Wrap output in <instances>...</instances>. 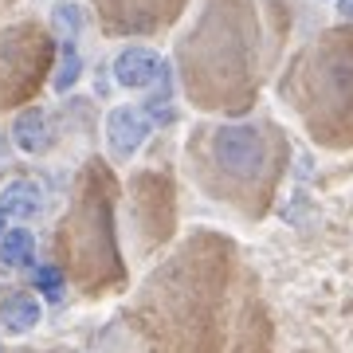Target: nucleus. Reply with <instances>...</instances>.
Instances as JSON below:
<instances>
[{
  "label": "nucleus",
  "instance_id": "f257e3e1",
  "mask_svg": "<svg viewBox=\"0 0 353 353\" xmlns=\"http://www.w3.org/2000/svg\"><path fill=\"white\" fill-rule=\"evenodd\" d=\"M252 4L208 0L201 24L181 48L185 83L196 106H240L252 87Z\"/></svg>",
  "mask_w": 353,
  "mask_h": 353
},
{
  "label": "nucleus",
  "instance_id": "20e7f679",
  "mask_svg": "<svg viewBox=\"0 0 353 353\" xmlns=\"http://www.w3.org/2000/svg\"><path fill=\"white\" fill-rule=\"evenodd\" d=\"M150 134H153V122L141 110H134V106H114L106 114V145H110V153L118 161L134 157Z\"/></svg>",
  "mask_w": 353,
  "mask_h": 353
},
{
  "label": "nucleus",
  "instance_id": "7ed1b4c3",
  "mask_svg": "<svg viewBox=\"0 0 353 353\" xmlns=\"http://www.w3.org/2000/svg\"><path fill=\"white\" fill-rule=\"evenodd\" d=\"M290 83H299L294 106H303L318 138L326 141L330 126H338L353 114V36L350 32L326 36L294 67Z\"/></svg>",
  "mask_w": 353,
  "mask_h": 353
},
{
  "label": "nucleus",
  "instance_id": "39448f33",
  "mask_svg": "<svg viewBox=\"0 0 353 353\" xmlns=\"http://www.w3.org/2000/svg\"><path fill=\"white\" fill-rule=\"evenodd\" d=\"M165 71H169V63L150 48H126V51H118V59H114V79L130 90L157 87L165 79Z\"/></svg>",
  "mask_w": 353,
  "mask_h": 353
},
{
  "label": "nucleus",
  "instance_id": "423d86ee",
  "mask_svg": "<svg viewBox=\"0 0 353 353\" xmlns=\"http://www.w3.org/2000/svg\"><path fill=\"white\" fill-rule=\"evenodd\" d=\"M0 326L8 334H28V330L39 326V303L28 294V290H12L0 299Z\"/></svg>",
  "mask_w": 353,
  "mask_h": 353
},
{
  "label": "nucleus",
  "instance_id": "1a4fd4ad",
  "mask_svg": "<svg viewBox=\"0 0 353 353\" xmlns=\"http://www.w3.org/2000/svg\"><path fill=\"white\" fill-rule=\"evenodd\" d=\"M32 252H36V236L28 228H8L0 236V263L24 267V263H32Z\"/></svg>",
  "mask_w": 353,
  "mask_h": 353
},
{
  "label": "nucleus",
  "instance_id": "9b49d317",
  "mask_svg": "<svg viewBox=\"0 0 353 353\" xmlns=\"http://www.w3.org/2000/svg\"><path fill=\"white\" fill-rule=\"evenodd\" d=\"M51 20H55V28H59L67 39H75L79 32H83V8H79V4H55Z\"/></svg>",
  "mask_w": 353,
  "mask_h": 353
},
{
  "label": "nucleus",
  "instance_id": "f03ea898",
  "mask_svg": "<svg viewBox=\"0 0 353 353\" xmlns=\"http://www.w3.org/2000/svg\"><path fill=\"white\" fill-rule=\"evenodd\" d=\"M204 141L201 181L224 201H240L248 192H263L275 181V130L255 122H232V126L208 130Z\"/></svg>",
  "mask_w": 353,
  "mask_h": 353
},
{
  "label": "nucleus",
  "instance_id": "9d476101",
  "mask_svg": "<svg viewBox=\"0 0 353 353\" xmlns=\"http://www.w3.org/2000/svg\"><path fill=\"white\" fill-rule=\"evenodd\" d=\"M79 75H83V59H79V48L75 39H63V55H59V67H55V79H51V87L59 90H71L79 83Z\"/></svg>",
  "mask_w": 353,
  "mask_h": 353
},
{
  "label": "nucleus",
  "instance_id": "0eeeda50",
  "mask_svg": "<svg viewBox=\"0 0 353 353\" xmlns=\"http://www.w3.org/2000/svg\"><path fill=\"white\" fill-rule=\"evenodd\" d=\"M0 208H4V216L32 220V216L43 208V189H39L36 181L20 176V181H12V185H4V192H0Z\"/></svg>",
  "mask_w": 353,
  "mask_h": 353
},
{
  "label": "nucleus",
  "instance_id": "f8f14e48",
  "mask_svg": "<svg viewBox=\"0 0 353 353\" xmlns=\"http://www.w3.org/2000/svg\"><path fill=\"white\" fill-rule=\"evenodd\" d=\"M36 283H39V290H43V294H48L51 303H59V299H63V271H59V267H39L36 271Z\"/></svg>",
  "mask_w": 353,
  "mask_h": 353
},
{
  "label": "nucleus",
  "instance_id": "6e6552de",
  "mask_svg": "<svg viewBox=\"0 0 353 353\" xmlns=\"http://www.w3.org/2000/svg\"><path fill=\"white\" fill-rule=\"evenodd\" d=\"M12 141L20 153H43L48 150V118L43 110H24L12 122Z\"/></svg>",
  "mask_w": 353,
  "mask_h": 353
},
{
  "label": "nucleus",
  "instance_id": "4468645a",
  "mask_svg": "<svg viewBox=\"0 0 353 353\" xmlns=\"http://www.w3.org/2000/svg\"><path fill=\"white\" fill-rule=\"evenodd\" d=\"M8 232V216H4V208H0V236Z\"/></svg>",
  "mask_w": 353,
  "mask_h": 353
},
{
  "label": "nucleus",
  "instance_id": "ddd939ff",
  "mask_svg": "<svg viewBox=\"0 0 353 353\" xmlns=\"http://www.w3.org/2000/svg\"><path fill=\"white\" fill-rule=\"evenodd\" d=\"M338 12L345 16V20H353V0H338Z\"/></svg>",
  "mask_w": 353,
  "mask_h": 353
}]
</instances>
